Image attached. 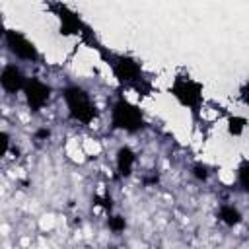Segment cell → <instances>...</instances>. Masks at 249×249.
I'll use <instances>...</instances> for the list:
<instances>
[{
  "label": "cell",
  "mask_w": 249,
  "mask_h": 249,
  "mask_svg": "<svg viewBox=\"0 0 249 249\" xmlns=\"http://www.w3.org/2000/svg\"><path fill=\"white\" fill-rule=\"evenodd\" d=\"M89 45L105 60V64L109 66L113 78L117 80V84L121 88L134 89L138 95H150L152 93V82L148 80V76L144 72V66L138 58H134L132 54L109 51L103 45H99L97 41H91Z\"/></svg>",
  "instance_id": "1"
},
{
  "label": "cell",
  "mask_w": 249,
  "mask_h": 249,
  "mask_svg": "<svg viewBox=\"0 0 249 249\" xmlns=\"http://www.w3.org/2000/svg\"><path fill=\"white\" fill-rule=\"evenodd\" d=\"M60 99L64 103L66 115L72 123L80 126H89L99 117V107L93 101L91 93L80 84H66L60 89Z\"/></svg>",
  "instance_id": "2"
},
{
  "label": "cell",
  "mask_w": 249,
  "mask_h": 249,
  "mask_svg": "<svg viewBox=\"0 0 249 249\" xmlns=\"http://www.w3.org/2000/svg\"><path fill=\"white\" fill-rule=\"evenodd\" d=\"M109 126L124 134H140L148 126V121L140 105L124 95H117L109 107Z\"/></svg>",
  "instance_id": "3"
},
{
  "label": "cell",
  "mask_w": 249,
  "mask_h": 249,
  "mask_svg": "<svg viewBox=\"0 0 249 249\" xmlns=\"http://www.w3.org/2000/svg\"><path fill=\"white\" fill-rule=\"evenodd\" d=\"M167 93L191 113L193 119H198L204 107V86L191 74H177L167 86Z\"/></svg>",
  "instance_id": "4"
},
{
  "label": "cell",
  "mask_w": 249,
  "mask_h": 249,
  "mask_svg": "<svg viewBox=\"0 0 249 249\" xmlns=\"http://www.w3.org/2000/svg\"><path fill=\"white\" fill-rule=\"evenodd\" d=\"M2 39H4V45H6L8 53H10L16 60L31 62V64H35V62L41 60V51H39V47H37L35 41L29 39L23 31H19V29H10V27H8V29H4Z\"/></svg>",
  "instance_id": "5"
},
{
  "label": "cell",
  "mask_w": 249,
  "mask_h": 249,
  "mask_svg": "<svg viewBox=\"0 0 249 249\" xmlns=\"http://www.w3.org/2000/svg\"><path fill=\"white\" fill-rule=\"evenodd\" d=\"M56 19H58V33L64 37H82L84 41L91 43L95 41L93 31L89 29V25L82 19L80 14H76L72 8L64 6V4H56Z\"/></svg>",
  "instance_id": "6"
},
{
  "label": "cell",
  "mask_w": 249,
  "mask_h": 249,
  "mask_svg": "<svg viewBox=\"0 0 249 249\" xmlns=\"http://www.w3.org/2000/svg\"><path fill=\"white\" fill-rule=\"evenodd\" d=\"M21 95H23V101H25V107L29 113L37 115L41 113L49 103H51V97H53V86L47 84L45 80L37 78V76H27V82L21 89Z\"/></svg>",
  "instance_id": "7"
},
{
  "label": "cell",
  "mask_w": 249,
  "mask_h": 249,
  "mask_svg": "<svg viewBox=\"0 0 249 249\" xmlns=\"http://www.w3.org/2000/svg\"><path fill=\"white\" fill-rule=\"evenodd\" d=\"M27 82V74L18 62H6L0 68V89L8 95H18L21 93L23 86Z\"/></svg>",
  "instance_id": "8"
},
{
  "label": "cell",
  "mask_w": 249,
  "mask_h": 249,
  "mask_svg": "<svg viewBox=\"0 0 249 249\" xmlns=\"http://www.w3.org/2000/svg\"><path fill=\"white\" fill-rule=\"evenodd\" d=\"M138 163V154L130 144H121L115 150V171L119 179H128L134 175Z\"/></svg>",
  "instance_id": "9"
},
{
  "label": "cell",
  "mask_w": 249,
  "mask_h": 249,
  "mask_svg": "<svg viewBox=\"0 0 249 249\" xmlns=\"http://www.w3.org/2000/svg\"><path fill=\"white\" fill-rule=\"evenodd\" d=\"M216 218L226 228H237L245 220L243 218V210L235 202H222L218 206V210H216Z\"/></svg>",
  "instance_id": "10"
},
{
  "label": "cell",
  "mask_w": 249,
  "mask_h": 249,
  "mask_svg": "<svg viewBox=\"0 0 249 249\" xmlns=\"http://www.w3.org/2000/svg\"><path fill=\"white\" fill-rule=\"evenodd\" d=\"M105 226L107 230L113 233V235H123L128 228V220L124 214H119V212H109L107 218H105Z\"/></svg>",
  "instance_id": "11"
},
{
  "label": "cell",
  "mask_w": 249,
  "mask_h": 249,
  "mask_svg": "<svg viewBox=\"0 0 249 249\" xmlns=\"http://www.w3.org/2000/svg\"><path fill=\"white\" fill-rule=\"evenodd\" d=\"M245 128H247V117L245 115H230L228 121H226V130L230 136L233 138H239L245 134Z\"/></svg>",
  "instance_id": "12"
},
{
  "label": "cell",
  "mask_w": 249,
  "mask_h": 249,
  "mask_svg": "<svg viewBox=\"0 0 249 249\" xmlns=\"http://www.w3.org/2000/svg\"><path fill=\"white\" fill-rule=\"evenodd\" d=\"M235 185L243 195L249 193V161L247 158H241L237 167H235Z\"/></svg>",
  "instance_id": "13"
},
{
  "label": "cell",
  "mask_w": 249,
  "mask_h": 249,
  "mask_svg": "<svg viewBox=\"0 0 249 249\" xmlns=\"http://www.w3.org/2000/svg\"><path fill=\"white\" fill-rule=\"evenodd\" d=\"M191 175H193L198 183H208V179H210L212 171H210V167H208L206 163L196 161V163H193V165H191Z\"/></svg>",
  "instance_id": "14"
},
{
  "label": "cell",
  "mask_w": 249,
  "mask_h": 249,
  "mask_svg": "<svg viewBox=\"0 0 249 249\" xmlns=\"http://www.w3.org/2000/svg\"><path fill=\"white\" fill-rule=\"evenodd\" d=\"M10 148H12V134L8 130H2L0 128V161L8 156Z\"/></svg>",
  "instance_id": "15"
},
{
  "label": "cell",
  "mask_w": 249,
  "mask_h": 249,
  "mask_svg": "<svg viewBox=\"0 0 249 249\" xmlns=\"http://www.w3.org/2000/svg\"><path fill=\"white\" fill-rule=\"evenodd\" d=\"M51 136H53V130L49 126H39V128L33 130V140L35 142H47V140H51Z\"/></svg>",
  "instance_id": "16"
},
{
  "label": "cell",
  "mask_w": 249,
  "mask_h": 249,
  "mask_svg": "<svg viewBox=\"0 0 249 249\" xmlns=\"http://www.w3.org/2000/svg\"><path fill=\"white\" fill-rule=\"evenodd\" d=\"M239 97H241L243 103H247V82L241 84V88H239Z\"/></svg>",
  "instance_id": "17"
}]
</instances>
